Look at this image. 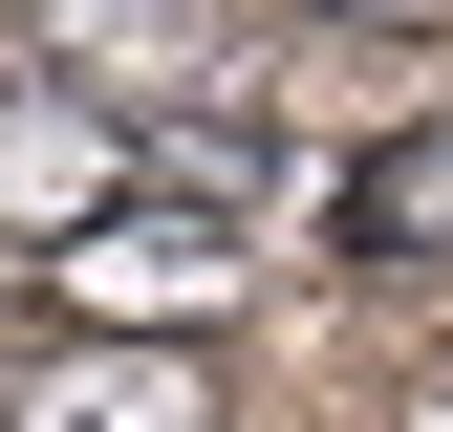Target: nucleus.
Segmentation results:
<instances>
[{"label": "nucleus", "mask_w": 453, "mask_h": 432, "mask_svg": "<svg viewBox=\"0 0 453 432\" xmlns=\"http://www.w3.org/2000/svg\"><path fill=\"white\" fill-rule=\"evenodd\" d=\"M43 282H65L87 324H151V346H195L216 303H238V216H195V195H108V216H65V238H43Z\"/></svg>", "instance_id": "nucleus-1"}, {"label": "nucleus", "mask_w": 453, "mask_h": 432, "mask_svg": "<svg viewBox=\"0 0 453 432\" xmlns=\"http://www.w3.org/2000/svg\"><path fill=\"white\" fill-rule=\"evenodd\" d=\"M0 432H216V367L195 346H65L0 390Z\"/></svg>", "instance_id": "nucleus-2"}, {"label": "nucleus", "mask_w": 453, "mask_h": 432, "mask_svg": "<svg viewBox=\"0 0 453 432\" xmlns=\"http://www.w3.org/2000/svg\"><path fill=\"white\" fill-rule=\"evenodd\" d=\"M0 22H22L65 87H108V108H173L195 87V0H0Z\"/></svg>", "instance_id": "nucleus-3"}, {"label": "nucleus", "mask_w": 453, "mask_h": 432, "mask_svg": "<svg viewBox=\"0 0 453 432\" xmlns=\"http://www.w3.org/2000/svg\"><path fill=\"white\" fill-rule=\"evenodd\" d=\"M346 238H367V282H453V108L346 174Z\"/></svg>", "instance_id": "nucleus-4"}, {"label": "nucleus", "mask_w": 453, "mask_h": 432, "mask_svg": "<svg viewBox=\"0 0 453 432\" xmlns=\"http://www.w3.org/2000/svg\"><path fill=\"white\" fill-rule=\"evenodd\" d=\"M303 22H367V43H453V0H303Z\"/></svg>", "instance_id": "nucleus-5"}, {"label": "nucleus", "mask_w": 453, "mask_h": 432, "mask_svg": "<svg viewBox=\"0 0 453 432\" xmlns=\"http://www.w3.org/2000/svg\"><path fill=\"white\" fill-rule=\"evenodd\" d=\"M411 432H453V367H432V390H411Z\"/></svg>", "instance_id": "nucleus-6"}]
</instances>
